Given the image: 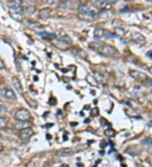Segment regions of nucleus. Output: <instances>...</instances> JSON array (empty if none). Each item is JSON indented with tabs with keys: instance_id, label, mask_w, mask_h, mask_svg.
<instances>
[{
	"instance_id": "f257e3e1",
	"label": "nucleus",
	"mask_w": 152,
	"mask_h": 167,
	"mask_svg": "<svg viewBox=\"0 0 152 167\" xmlns=\"http://www.w3.org/2000/svg\"><path fill=\"white\" fill-rule=\"evenodd\" d=\"M97 52L101 55L106 56V57H114L118 54L117 49L113 47L112 46L107 45V44H102L100 47H98Z\"/></svg>"
},
{
	"instance_id": "f03ea898",
	"label": "nucleus",
	"mask_w": 152,
	"mask_h": 167,
	"mask_svg": "<svg viewBox=\"0 0 152 167\" xmlns=\"http://www.w3.org/2000/svg\"><path fill=\"white\" fill-rule=\"evenodd\" d=\"M78 10L81 14H86V15L91 16V17H94L96 14V13H97L96 8L91 7V6L86 5V4H81V5L78 7Z\"/></svg>"
},
{
	"instance_id": "7ed1b4c3",
	"label": "nucleus",
	"mask_w": 152,
	"mask_h": 167,
	"mask_svg": "<svg viewBox=\"0 0 152 167\" xmlns=\"http://www.w3.org/2000/svg\"><path fill=\"white\" fill-rule=\"evenodd\" d=\"M14 118L19 122H26L31 118V112L26 109H20L14 113Z\"/></svg>"
},
{
	"instance_id": "20e7f679",
	"label": "nucleus",
	"mask_w": 152,
	"mask_h": 167,
	"mask_svg": "<svg viewBox=\"0 0 152 167\" xmlns=\"http://www.w3.org/2000/svg\"><path fill=\"white\" fill-rule=\"evenodd\" d=\"M129 75L132 77L133 79H135L137 81H145L148 79V77L145 73L140 72L138 70H130L129 72Z\"/></svg>"
},
{
	"instance_id": "39448f33",
	"label": "nucleus",
	"mask_w": 152,
	"mask_h": 167,
	"mask_svg": "<svg viewBox=\"0 0 152 167\" xmlns=\"http://www.w3.org/2000/svg\"><path fill=\"white\" fill-rule=\"evenodd\" d=\"M0 95L7 100H14L16 98L15 93L9 88H3L0 91Z\"/></svg>"
},
{
	"instance_id": "423d86ee",
	"label": "nucleus",
	"mask_w": 152,
	"mask_h": 167,
	"mask_svg": "<svg viewBox=\"0 0 152 167\" xmlns=\"http://www.w3.org/2000/svg\"><path fill=\"white\" fill-rule=\"evenodd\" d=\"M23 2L21 0H18V1H11L8 3V6L9 9H11L13 12H20L21 10V5H22Z\"/></svg>"
},
{
	"instance_id": "0eeeda50",
	"label": "nucleus",
	"mask_w": 152,
	"mask_h": 167,
	"mask_svg": "<svg viewBox=\"0 0 152 167\" xmlns=\"http://www.w3.org/2000/svg\"><path fill=\"white\" fill-rule=\"evenodd\" d=\"M116 3V1L113 0L112 2H110V1H107V0H105V1H102V0H98V1H94L93 2V5L96 9H104L106 8L107 5H110V4H112V3Z\"/></svg>"
},
{
	"instance_id": "6e6552de",
	"label": "nucleus",
	"mask_w": 152,
	"mask_h": 167,
	"mask_svg": "<svg viewBox=\"0 0 152 167\" xmlns=\"http://www.w3.org/2000/svg\"><path fill=\"white\" fill-rule=\"evenodd\" d=\"M33 130H32L31 128H26V129H23V130L20 131V139H22V140H28L32 138V136L33 135Z\"/></svg>"
},
{
	"instance_id": "1a4fd4ad",
	"label": "nucleus",
	"mask_w": 152,
	"mask_h": 167,
	"mask_svg": "<svg viewBox=\"0 0 152 167\" xmlns=\"http://www.w3.org/2000/svg\"><path fill=\"white\" fill-rule=\"evenodd\" d=\"M73 154H74V152H73L72 149H70V148H63V149L57 150L56 152V155L58 156V157H69V156H71Z\"/></svg>"
},
{
	"instance_id": "9d476101",
	"label": "nucleus",
	"mask_w": 152,
	"mask_h": 167,
	"mask_svg": "<svg viewBox=\"0 0 152 167\" xmlns=\"http://www.w3.org/2000/svg\"><path fill=\"white\" fill-rule=\"evenodd\" d=\"M12 84L14 85V87L15 90L17 91L18 93L22 94L23 93V86L21 85V83L16 77H13L12 78Z\"/></svg>"
},
{
	"instance_id": "9b49d317",
	"label": "nucleus",
	"mask_w": 152,
	"mask_h": 167,
	"mask_svg": "<svg viewBox=\"0 0 152 167\" xmlns=\"http://www.w3.org/2000/svg\"><path fill=\"white\" fill-rule=\"evenodd\" d=\"M31 125V123L28 122V121H26V122H18L14 124V128L17 129V130H23V129H26V128H28L29 126Z\"/></svg>"
},
{
	"instance_id": "f8f14e48",
	"label": "nucleus",
	"mask_w": 152,
	"mask_h": 167,
	"mask_svg": "<svg viewBox=\"0 0 152 167\" xmlns=\"http://www.w3.org/2000/svg\"><path fill=\"white\" fill-rule=\"evenodd\" d=\"M132 39L135 41V42L139 43V44H143V43H145V38L140 33H134V34H132Z\"/></svg>"
},
{
	"instance_id": "ddd939ff",
	"label": "nucleus",
	"mask_w": 152,
	"mask_h": 167,
	"mask_svg": "<svg viewBox=\"0 0 152 167\" xmlns=\"http://www.w3.org/2000/svg\"><path fill=\"white\" fill-rule=\"evenodd\" d=\"M37 35L39 37H41L42 38H44V39H54L56 38V35L53 34V33H49V32H45V31H42V32H37Z\"/></svg>"
},
{
	"instance_id": "4468645a",
	"label": "nucleus",
	"mask_w": 152,
	"mask_h": 167,
	"mask_svg": "<svg viewBox=\"0 0 152 167\" xmlns=\"http://www.w3.org/2000/svg\"><path fill=\"white\" fill-rule=\"evenodd\" d=\"M52 9H49V8H45V9H41L39 11V16L42 19H46V18L49 17V15L51 14Z\"/></svg>"
},
{
	"instance_id": "2eb2a0df",
	"label": "nucleus",
	"mask_w": 152,
	"mask_h": 167,
	"mask_svg": "<svg viewBox=\"0 0 152 167\" xmlns=\"http://www.w3.org/2000/svg\"><path fill=\"white\" fill-rule=\"evenodd\" d=\"M10 16H11L14 20H15L16 21H19V22H21L22 21V19H23V14L20 12H10Z\"/></svg>"
},
{
	"instance_id": "dca6fc26",
	"label": "nucleus",
	"mask_w": 152,
	"mask_h": 167,
	"mask_svg": "<svg viewBox=\"0 0 152 167\" xmlns=\"http://www.w3.org/2000/svg\"><path fill=\"white\" fill-rule=\"evenodd\" d=\"M86 81L91 86H95V87L96 86H98V83L96 81V79L94 77H92L91 75H87L86 76Z\"/></svg>"
},
{
	"instance_id": "f3484780",
	"label": "nucleus",
	"mask_w": 152,
	"mask_h": 167,
	"mask_svg": "<svg viewBox=\"0 0 152 167\" xmlns=\"http://www.w3.org/2000/svg\"><path fill=\"white\" fill-rule=\"evenodd\" d=\"M59 42L63 43V44H66V45H71L72 43H73V41H72L71 38L69 36H67V35L61 37L60 39H59Z\"/></svg>"
},
{
	"instance_id": "a211bd4d",
	"label": "nucleus",
	"mask_w": 152,
	"mask_h": 167,
	"mask_svg": "<svg viewBox=\"0 0 152 167\" xmlns=\"http://www.w3.org/2000/svg\"><path fill=\"white\" fill-rule=\"evenodd\" d=\"M104 33H105V31L102 30L101 28H96L94 31V37L95 38H101V37H102L104 36Z\"/></svg>"
},
{
	"instance_id": "6ab92c4d",
	"label": "nucleus",
	"mask_w": 152,
	"mask_h": 167,
	"mask_svg": "<svg viewBox=\"0 0 152 167\" xmlns=\"http://www.w3.org/2000/svg\"><path fill=\"white\" fill-rule=\"evenodd\" d=\"M23 12L26 14H32L35 12V8L33 6H27L26 8H24Z\"/></svg>"
},
{
	"instance_id": "aec40b11",
	"label": "nucleus",
	"mask_w": 152,
	"mask_h": 167,
	"mask_svg": "<svg viewBox=\"0 0 152 167\" xmlns=\"http://www.w3.org/2000/svg\"><path fill=\"white\" fill-rule=\"evenodd\" d=\"M8 125V120L3 116H0V128H5Z\"/></svg>"
},
{
	"instance_id": "412c9836",
	"label": "nucleus",
	"mask_w": 152,
	"mask_h": 167,
	"mask_svg": "<svg viewBox=\"0 0 152 167\" xmlns=\"http://www.w3.org/2000/svg\"><path fill=\"white\" fill-rule=\"evenodd\" d=\"M104 134L106 137H113L115 135V131L112 128H107V129L104 131Z\"/></svg>"
},
{
	"instance_id": "4be33fe9",
	"label": "nucleus",
	"mask_w": 152,
	"mask_h": 167,
	"mask_svg": "<svg viewBox=\"0 0 152 167\" xmlns=\"http://www.w3.org/2000/svg\"><path fill=\"white\" fill-rule=\"evenodd\" d=\"M142 144L145 145H148V146H152V138L147 137L145 139H144L142 140Z\"/></svg>"
},
{
	"instance_id": "5701e85b",
	"label": "nucleus",
	"mask_w": 152,
	"mask_h": 167,
	"mask_svg": "<svg viewBox=\"0 0 152 167\" xmlns=\"http://www.w3.org/2000/svg\"><path fill=\"white\" fill-rule=\"evenodd\" d=\"M91 113L92 116H97L99 115V113H100V111H99V109L97 107H95L92 109Z\"/></svg>"
},
{
	"instance_id": "b1692460",
	"label": "nucleus",
	"mask_w": 152,
	"mask_h": 167,
	"mask_svg": "<svg viewBox=\"0 0 152 167\" xmlns=\"http://www.w3.org/2000/svg\"><path fill=\"white\" fill-rule=\"evenodd\" d=\"M115 31H116L117 35H120V36H123V35L125 34V32H126V31H124V29H121V28H116L115 29Z\"/></svg>"
},
{
	"instance_id": "393cba45",
	"label": "nucleus",
	"mask_w": 152,
	"mask_h": 167,
	"mask_svg": "<svg viewBox=\"0 0 152 167\" xmlns=\"http://www.w3.org/2000/svg\"><path fill=\"white\" fill-rule=\"evenodd\" d=\"M7 111V106L3 105H0V112H5Z\"/></svg>"
},
{
	"instance_id": "a878e982",
	"label": "nucleus",
	"mask_w": 152,
	"mask_h": 167,
	"mask_svg": "<svg viewBox=\"0 0 152 167\" xmlns=\"http://www.w3.org/2000/svg\"><path fill=\"white\" fill-rule=\"evenodd\" d=\"M4 68H5V65H4L3 61L0 59V69H4Z\"/></svg>"
},
{
	"instance_id": "bb28decb",
	"label": "nucleus",
	"mask_w": 152,
	"mask_h": 167,
	"mask_svg": "<svg viewBox=\"0 0 152 167\" xmlns=\"http://www.w3.org/2000/svg\"><path fill=\"white\" fill-rule=\"evenodd\" d=\"M147 85L149 86H152V79H147Z\"/></svg>"
},
{
	"instance_id": "cd10ccee",
	"label": "nucleus",
	"mask_w": 152,
	"mask_h": 167,
	"mask_svg": "<svg viewBox=\"0 0 152 167\" xmlns=\"http://www.w3.org/2000/svg\"><path fill=\"white\" fill-rule=\"evenodd\" d=\"M148 126H149V127H152V120H150V121L149 122H148Z\"/></svg>"
},
{
	"instance_id": "c85d7f7f",
	"label": "nucleus",
	"mask_w": 152,
	"mask_h": 167,
	"mask_svg": "<svg viewBox=\"0 0 152 167\" xmlns=\"http://www.w3.org/2000/svg\"><path fill=\"white\" fill-rule=\"evenodd\" d=\"M3 145H2V143H1V142H0V152H1V151H2V150H3Z\"/></svg>"
},
{
	"instance_id": "c756f323",
	"label": "nucleus",
	"mask_w": 152,
	"mask_h": 167,
	"mask_svg": "<svg viewBox=\"0 0 152 167\" xmlns=\"http://www.w3.org/2000/svg\"><path fill=\"white\" fill-rule=\"evenodd\" d=\"M59 167H69V165H66V164H63V165H60V166Z\"/></svg>"
},
{
	"instance_id": "7c9ffc66",
	"label": "nucleus",
	"mask_w": 152,
	"mask_h": 167,
	"mask_svg": "<svg viewBox=\"0 0 152 167\" xmlns=\"http://www.w3.org/2000/svg\"><path fill=\"white\" fill-rule=\"evenodd\" d=\"M135 166L136 167H144L143 165H140V164H136L135 165Z\"/></svg>"
},
{
	"instance_id": "2f4dec72",
	"label": "nucleus",
	"mask_w": 152,
	"mask_h": 167,
	"mask_svg": "<svg viewBox=\"0 0 152 167\" xmlns=\"http://www.w3.org/2000/svg\"><path fill=\"white\" fill-rule=\"evenodd\" d=\"M150 74H152V67H150Z\"/></svg>"
},
{
	"instance_id": "473e14b6",
	"label": "nucleus",
	"mask_w": 152,
	"mask_h": 167,
	"mask_svg": "<svg viewBox=\"0 0 152 167\" xmlns=\"http://www.w3.org/2000/svg\"><path fill=\"white\" fill-rule=\"evenodd\" d=\"M150 165H151V166H152V160H150Z\"/></svg>"
},
{
	"instance_id": "72a5a7b5",
	"label": "nucleus",
	"mask_w": 152,
	"mask_h": 167,
	"mask_svg": "<svg viewBox=\"0 0 152 167\" xmlns=\"http://www.w3.org/2000/svg\"><path fill=\"white\" fill-rule=\"evenodd\" d=\"M32 167H36V166H35V165H32Z\"/></svg>"
}]
</instances>
